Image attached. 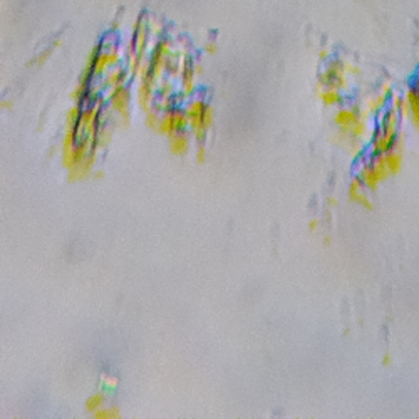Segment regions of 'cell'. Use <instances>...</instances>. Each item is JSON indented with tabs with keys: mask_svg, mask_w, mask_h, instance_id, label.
<instances>
[{
	"mask_svg": "<svg viewBox=\"0 0 419 419\" xmlns=\"http://www.w3.org/2000/svg\"><path fill=\"white\" fill-rule=\"evenodd\" d=\"M399 116L398 111L393 107L387 109L380 116L378 128L372 131L371 136V155H386L396 148H402L401 138H399Z\"/></svg>",
	"mask_w": 419,
	"mask_h": 419,
	"instance_id": "cell-1",
	"label": "cell"
},
{
	"mask_svg": "<svg viewBox=\"0 0 419 419\" xmlns=\"http://www.w3.org/2000/svg\"><path fill=\"white\" fill-rule=\"evenodd\" d=\"M186 128H190V122L184 114V111L180 109H171L161 118L160 126H158L156 131L164 136H173V134L180 131H186Z\"/></svg>",
	"mask_w": 419,
	"mask_h": 419,
	"instance_id": "cell-2",
	"label": "cell"
},
{
	"mask_svg": "<svg viewBox=\"0 0 419 419\" xmlns=\"http://www.w3.org/2000/svg\"><path fill=\"white\" fill-rule=\"evenodd\" d=\"M367 191L369 190L364 186L362 180H360L359 176H356V178L351 181V184H349L347 195H349V200H351V201L357 203V205H360L364 210L372 211V210H374V203H372V200L369 198Z\"/></svg>",
	"mask_w": 419,
	"mask_h": 419,
	"instance_id": "cell-3",
	"label": "cell"
},
{
	"mask_svg": "<svg viewBox=\"0 0 419 419\" xmlns=\"http://www.w3.org/2000/svg\"><path fill=\"white\" fill-rule=\"evenodd\" d=\"M111 104L113 109L119 113V121L124 122V126L129 124V94L126 89L116 87L114 92H111Z\"/></svg>",
	"mask_w": 419,
	"mask_h": 419,
	"instance_id": "cell-4",
	"label": "cell"
},
{
	"mask_svg": "<svg viewBox=\"0 0 419 419\" xmlns=\"http://www.w3.org/2000/svg\"><path fill=\"white\" fill-rule=\"evenodd\" d=\"M96 151H98V149H92L91 155L87 156L86 160L74 164V166L69 170V175H67L69 181H82V180H86L87 176L91 175L92 168H94V164H96Z\"/></svg>",
	"mask_w": 419,
	"mask_h": 419,
	"instance_id": "cell-5",
	"label": "cell"
},
{
	"mask_svg": "<svg viewBox=\"0 0 419 419\" xmlns=\"http://www.w3.org/2000/svg\"><path fill=\"white\" fill-rule=\"evenodd\" d=\"M206 107L208 106H206L203 101H200V99H197V101H191L190 104H186V107H184V114H186L188 122H190V131L191 129L200 128V126H205V122H203V116H205Z\"/></svg>",
	"mask_w": 419,
	"mask_h": 419,
	"instance_id": "cell-6",
	"label": "cell"
},
{
	"mask_svg": "<svg viewBox=\"0 0 419 419\" xmlns=\"http://www.w3.org/2000/svg\"><path fill=\"white\" fill-rule=\"evenodd\" d=\"M359 119H360L359 111L352 109V107H342V109H339L336 114H334V122L337 124V128H339L340 131L347 133V134Z\"/></svg>",
	"mask_w": 419,
	"mask_h": 419,
	"instance_id": "cell-7",
	"label": "cell"
},
{
	"mask_svg": "<svg viewBox=\"0 0 419 419\" xmlns=\"http://www.w3.org/2000/svg\"><path fill=\"white\" fill-rule=\"evenodd\" d=\"M357 176L362 180L364 186H366L369 191H376L380 186V183H384L382 178L379 176V173L376 171L374 166L371 164V160L362 164V168H360L359 173H357Z\"/></svg>",
	"mask_w": 419,
	"mask_h": 419,
	"instance_id": "cell-8",
	"label": "cell"
},
{
	"mask_svg": "<svg viewBox=\"0 0 419 419\" xmlns=\"http://www.w3.org/2000/svg\"><path fill=\"white\" fill-rule=\"evenodd\" d=\"M190 134L188 131H180L176 134L170 136V151L175 156H184L188 151H190Z\"/></svg>",
	"mask_w": 419,
	"mask_h": 419,
	"instance_id": "cell-9",
	"label": "cell"
},
{
	"mask_svg": "<svg viewBox=\"0 0 419 419\" xmlns=\"http://www.w3.org/2000/svg\"><path fill=\"white\" fill-rule=\"evenodd\" d=\"M384 160H386L387 170H389L391 176H396L402 170V163H404V160H402V148H396L393 151L386 153Z\"/></svg>",
	"mask_w": 419,
	"mask_h": 419,
	"instance_id": "cell-10",
	"label": "cell"
},
{
	"mask_svg": "<svg viewBox=\"0 0 419 419\" xmlns=\"http://www.w3.org/2000/svg\"><path fill=\"white\" fill-rule=\"evenodd\" d=\"M406 99H407V102H409V106H411L409 118L413 119L414 126L419 129V91L414 86L409 87L407 92H406Z\"/></svg>",
	"mask_w": 419,
	"mask_h": 419,
	"instance_id": "cell-11",
	"label": "cell"
},
{
	"mask_svg": "<svg viewBox=\"0 0 419 419\" xmlns=\"http://www.w3.org/2000/svg\"><path fill=\"white\" fill-rule=\"evenodd\" d=\"M320 99H322V102H324V106H327V107L339 106L342 102V96H340V92L336 89V87H332V89L322 92Z\"/></svg>",
	"mask_w": 419,
	"mask_h": 419,
	"instance_id": "cell-12",
	"label": "cell"
},
{
	"mask_svg": "<svg viewBox=\"0 0 419 419\" xmlns=\"http://www.w3.org/2000/svg\"><path fill=\"white\" fill-rule=\"evenodd\" d=\"M92 418L94 419H121V413H119L118 407H101L96 413H92Z\"/></svg>",
	"mask_w": 419,
	"mask_h": 419,
	"instance_id": "cell-13",
	"label": "cell"
},
{
	"mask_svg": "<svg viewBox=\"0 0 419 419\" xmlns=\"http://www.w3.org/2000/svg\"><path fill=\"white\" fill-rule=\"evenodd\" d=\"M104 401H106V398H104V394H101V393L91 396L86 401V411L87 413H96V411L104 406Z\"/></svg>",
	"mask_w": 419,
	"mask_h": 419,
	"instance_id": "cell-14",
	"label": "cell"
},
{
	"mask_svg": "<svg viewBox=\"0 0 419 419\" xmlns=\"http://www.w3.org/2000/svg\"><path fill=\"white\" fill-rule=\"evenodd\" d=\"M386 104H387L386 94H380V96H378V98L371 99V101L367 102V111L371 114H378V113H380V111L384 109V106H386Z\"/></svg>",
	"mask_w": 419,
	"mask_h": 419,
	"instance_id": "cell-15",
	"label": "cell"
},
{
	"mask_svg": "<svg viewBox=\"0 0 419 419\" xmlns=\"http://www.w3.org/2000/svg\"><path fill=\"white\" fill-rule=\"evenodd\" d=\"M111 138H113V134H111L109 129H106V128L99 129L98 138H96V149L106 148V146L111 143Z\"/></svg>",
	"mask_w": 419,
	"mask_h": 419,
	"instance_id": "cell-16",
	"label": "cell"
},
{
	"mask_svg": "<svg viewBox=\"0 0 419 419\" xmlns=\"http://www.w3.org/2000/svg\"><path fill=\"white\" fill-rule=\"evenodd\" d=\"M140 106L143 111H149L151 107V91L148 87H141L140 91Z\"/></svg>",
	"mask_w": 419,
	"mask_h": 419,
	"instance_id": "cell-17",
	"label": "cell"
},
{
	"mask_svg": "<svg viewBox=\"0 0 419 419\" xmlns=\"http://www.w3.org/2000/svg\"><path fill=\"white\" fill-rule=\"evenodd\" d=\"M80 114H82V111H80V107H79V106H74L71 111H69V113H67V119H66L67 128H74V126L78 124V121H79Z\"/></svg>",
	"mask_w": 419,
	"mask_h": 419,
	"instance_id": "cell-18",
	"label": "cell"
},
{
	"mask_svg": "<svg viewBox=\"0 0 419 419\" xmlns=\"http://www.w3.org/2000/svg\"><path fill=\"white\" fill-rule=\"evenodd\" d=\"M160 116H158V113L156 111H146V119H144V122H146V126H148V128H151V129H158V126H160Z\"/></svg>",
	"mask_w": 419,
	"mask_h": 419,
	"instance_id": "cell-19",
	"label": "cell"
},
{
	"mask_svg": "<svg viewBox=\"0 0 419 419\" xmlns=\"http://www.w3.org/2000/svg\"><path fill=\"white\" fill-rule=\"evenodd\" d=\"M203 122H205V126L206 128H211V126H213V122H215V113H213V107H206V111H205V116H203Z\"/></svg>",
	"mask_w": 419,
	"mask_h": 419,
	"instance_id": "cell-20",
	"label": "cell"
},
{
	"mask_svg": "<svg viewBox=\"0 0 419 419\" xmlns=\"http://www.w3.org/2000/svg\"><path fill=\"white\" fill-rule=\"evenodd\" d=\"M197 161L198 163H205L206 161V148L203 144H200L197 149Z\"/></svg>",
	"mask_w": 419,
	"mask_h": 419,
	"instance_id": "cell-21",
	"label": "cell"
},
{
	"mask_svg": "<svg viewBox=\"0 0 419 419\" xmlns=\"http://www.w3.org/2000/svg\"><path fill=\"white\" fill-rule=\"evenodd\" d=\"M102 380H104L107 389H114L118 386V379H109L107 376H102Z\"/></svg>",
	"mask_w": 419,
	"mask_h": 419,
	"instance_id": "cell-22",
	"label": "cell"
},
{
	"mask_svg": "<svg viewBox=\"0 0 419 419\" xmlns=\"http://www.w3.org/2000/svg\"><path fill=\"white\" fill-rule=\"evenodd\" d=\"M317 226H319V221L317 220H312L309 223V230L310 232H315V230H317Z\"/></svg>",
	"mask_w": 419,
	"mask_h": 419,
	"instance_id": "cell-23",
	"label": "cell"
},
{
	"mask_svg": "<svg viewBox=\"0 0 419 419\" xmlns=\"http://www.w3.org/2000/svg\"><path fill=\"white\" fill-rule=\"evenodd\" d=\"M329 205H330V206H336V205H337V200H336V198H329Z\"/></svg>",
	"mask_w": 419,
	"mask_h": 419,
	"instance_id": "cell-24",
	"label": "cell"
},
{
	"mask_svg": "<svg viewBox=\"0 0 419 419\" xmlns=\"http://www.w3.org/2000/svg\"><path fill=\"white\" fill-rule=\"evenodd\" d=\"M96 178H98V180H99V178H102V171H98V175H96Z\"/></svg>",
	"mask_w": 419,
	"mask_h": 419,
	"instance_id": "cell-25",
	"label": "cell"
}]
</instances>
